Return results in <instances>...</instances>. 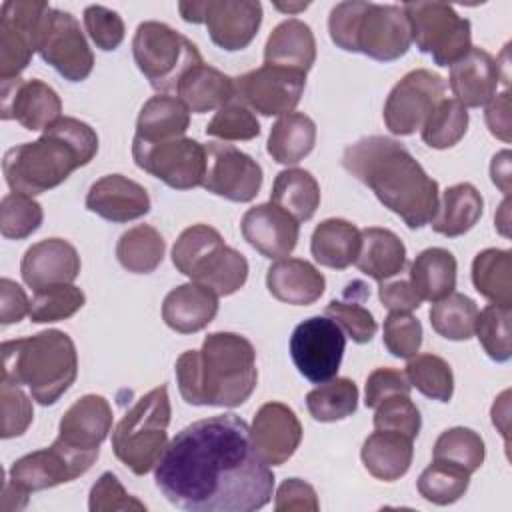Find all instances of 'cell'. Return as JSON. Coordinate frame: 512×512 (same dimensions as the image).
I'll list each match as a JSON object with an SVG mask.
<instances>
[{
  "instance_id": "6da1fadb",
  "label": "cell",
  "mask_w": 512,
  "mask_h": 512,
  "mask_svg": "<svg viewBox=\"0 0 512 512\" xmlns=\"http://www.w3.org/2000/svg\"><path fill=\"white\" fill-rule=\"evenodd\" d=\"M160 494L186 512H254L274 490L250 426L236 414H216L182 428L154 466Z\"/></svg>"
},
{
  "instance_id": "7a4b0ae2",
  "label": "cell",
  "mask_w": 512,
  "mask_h": 512,
  "mask_svg": "<svg viewBox=\"0 0 512 512\" xmlns=\"http://www.w3.org/2000/svg\"><path fill=\"white\" fill-rule=\"evenodd\" d=\"M342 166L408 228L416 230L432 222L440 204L438 182L398 140L388 136L360 138L344 150Z\"/></svg>"
},
{
  "instance_id": "3957f363",
  "label": "cell",
  "mask_w": 512,
  "mask_h": 512,
  "mask_svg": "<svg viewBox=\"0 0 512 512\" xmlns=\"http://www.w3.org/2000/svg\"><path fill=\"white\" fill-rule=\"evenodd\" d=\"M174 370L180 396L192 406L236 408L258 384L256 350L236 332L208 334L200 350L178 356Z\"/></svg>"
},
{
  "instance_id": "277c9868",
  "label": "cell",
  "mask_w": 512,
  "mask_h": 512,
  "mask_svg": "<svg viewBox=\"0 0 512 512\" xmlns=\"http://www.w3.org/2000/svg\"><path fill=\"white\" fill-rule=\"evenodd\" d=\"M98 152L94 128L78 118L62 116L34 142L6 150L2 170L12 192L36 196L60 186L76 168Z\"/></svg>"
},
{
  "instance_id": "5b68a950",
  "label": "cell",
  "mask_w": 512,
  "mask_h": 512,
  "mask_svg": "<svg viewBox=\"0 0 512 512\" xmlns=\"http://www.w3.org/2000/svg\"><path fill=\"white\" fill-rule=\"evenodd\" d=\"M0 350L2 380L26 386L42 406L56 404L78 376L76 346L62 330L6 340Z\"/></svg>"
},
{
  "instance_id": "8992f818",
  "label": "cell",
  "mask_w": 512,
  "mask_h": 512,
  "mask_svg": "<svg viewBox=\"0 0 512 512\" xmlns=\"http://www.w3.org/2000/svg\"><path fill=\"white\" fill-rule=\"evenodd\" d=\"M328 30L338 48L380 62L398 60L412 44L408 18L396 4L340 2L330 10Z\"/></svg>"
},
{
  "instance_id": "52a82bcc",
  "label": "cell",
  "mask_w": 512,
  "mask_h": 512,
  "mask_svg": "<svg viewBox=\"0 0 512 512\" xmlns=\"http://www.w3.org/2000/svg\"><path fill=\"white\" fill-rule=\"evenodd\" d=\"M172 264L180 274L218 296L238 292L248 278L244 254L224 244L220 232L208 224H194L182 230L172 248Z\"/></svg>"
},
{
  "instance_id": "ba28073f",
  "label": "cell",
  "mask_w": 512,
  "mask_h": 512,
  "mask_svg": "<svg viewBox=\"0 0 512 512\" xmlns=\"http://www.w3.org/2000/svg\"><path fill=\"white\" fill-rule=\"evenodd\" d=\"M170 414L168 388L162 384L140 396L112 430V450L134 474L144 476L158 464L168 444Z\"/></svg>"
},
{
  "instance_id": "9c48e42d",
  "label": "cell",
  "mask_w": 512,
  "mask_h": 512,
  "mask_svg": "<svg viewBox=\"0 0 512 512\" xmlns=\"http://www.w3.org/2000/svg\"><path fill=\"white\" fill-rule=\"evenodd\" d=\"M132 54L138 70L162 94L176 92L180 78L204 62L192 40L156 20L138 24L132 38Z\"/></svg>"
},
{
  "instance_id": "30bf717a",
  "label": "cell",
  "mask_w": 512,
  "mask_h": 512,
  "mask_svg": "<svg viewBox=\"0 0 512 512\" xmlns=\"http://www.w3.org/2000/svg\"><path fill=\"white\" fill-rule=\"evenodd\" d=\"M402 10L410 24L412 42L434 64L452 66L472 48L470 20L444 2H406Z\"/></svg>"
},
{
  "instance_id": "8fae6325",
  "label": "cell",
  "mask_w": 512,
  "mask_h": 512,
  "mask_svg": "<svg viewBox=\"0 0 512 512\" xmlns=\"http://www.w3.org/2000/svg\"><path fill=\"white\" fill-rule=\"evenodd\" d=\"M132 156L138 168L174 190H190L204 182L206 148L194 138L182 136L162 142H142L134 138Z\"/></svg>"
},
{
  "instance_id": "7c38bea8",
  "label": "cell",
  "mask_w": 512,
  "mask_h": 512,
  "mask_svg": "<svg viewBox=\"0 0 512 512\" xmlns=\"http://www.w3.org/2000/svg\"><path fill=\"white\" fill-rule=\"evenodd\" d=\"M178 12L186 22L206 24L210 40L226 52L246 48L262 24V4L256 0L180 2Z\"/></svg>"
},
{
  "instance_id": "4fadbf2b",
  "label": "cell",
  "mask_w": 512,
  "mask_h": 512,
  "mask_svg": "<svg viewBox=\"0 0 512 512\" xmlns=\"http://www.w3.org/2000/svg\"><path fill=\"white\" fill-rule=\"evenodd\" d=\"M48 2L6 0L0 8V80L20 78L30 64L50 12Z\"/></svg>"
},
{
  "instance_id": "5bb4252c",
  "label": "cell",
  "mask_w": 512,
  "mask_h": 512,
  "mask_svg": "<svg viewBox=\"0 0 512 512\" xmlns=\"http://www.w3.org/2000/svg\"><path fill=\"white\" fill-rule=\"evenodd\" d=\"M346 350L342 328L328 316H310L290 336V356L298 372L312 384H322L338 374Z\"/></svg>"
},
{
  "instance_id": "9a60e30c",
  "label": "cell",
  "mask_w": 512,
  "mask_h": 512,
  "mask_svg": "<svg viewBox=\"0 0 512 512\" xmlns=\"http://www.w3.org/2000/svg\"><path fill=\"white\" fill-rule=\"evenodd\" d=\"M98 454L100 452L70 448L56 438L48 448H40L18 458L8 472V482L26 496L30 492L54 488L86 474Z\"/></svg>"
},
{
  "instance_id": "2e32d148",
  "label": "cell",
  "mask_w": 512,
  "mask_h": 512,
  "mask_svg": "<svg viewBox=\"0 0 512 512\" xmlns=\"http://www.w3.org/2000/svg\"><path fill=\"white\" fill-rule=\"evenodd\" d=\"M446 98V82L440 74L418 68L408 72L390 90L384 104V124L396 136L422 130L440 100Z\"/></svg>"
},
{
  "instance_id": "e0dca14e",
  "label": "cell",
  "mask_w": 512,
  "mask_h": 512,
  "mask_svg": "<svg viewBox=\"0 0 512 512\" xmlns=\"http://www.w3.org/2000/svg\"><path fill=\"white\" fill-rule=\"evenodd\" d=\"M38 54L68 82L86 80L94 68V54L78 20L58 8H52L44 20Z\"/></svg>"
},
{
  "instance_id": "ac0fdd59",
  "label": "cell",
  "mask_w": 512,
  "mask_h": 512,
  "mask_svg": "<svg viewBox=\"0 0 512 512\" xmlns=\"http://www.w3.org/2000/svg\"><path fill=\"white\" fill-rule=\"evenodd\" d=\"M304 86L306 74L264 64L234 78V98L262 116H284L298 106Z\"/></svg>"
},
{
  "instance_id": "d6986e66",
  "label": "cell",
  "mask_w": 512,
  "mask_h": 512,
  "mask_svg": "<svg viewBox=\"0 0 512 512\" xmlns=\"http://www.w3.org/2000/svg\"><path fill=\"white\" fill-rule=\"evenodd\" d=\"M206 148V174L202 186L230 202H250L262 188L260 164L232 144L208 142Z\"/></svg>"
},
{
  "instance_id": "ffe728a7",
  "label": "cell",
  "mask_w": 512,
  "mask_h": 512,
  "mask_svg": "<svg viewBox=\"0 0 512 512\" xmlns=\"http://www.w3.org/2000/svg\"><path fill=\"white\" fill-rule=\"evenodd\" d=\"M62 112V100L52 86L42 80H0V116L16 120L26 130H46Z\"/></svg>"
},
{
  "instance_id": "44dd1931",
  "label": "cell",
  "mask_w": 512,
  "mask_h": 512,
  "mask_svg": "<svg viewBox=\"0 0 512 512\" xmlns=\"http://www.w3.org/2000/svg\"><path fill=\"white\" fill-rule=\"evenodd\" d=\"M252 442L268 466L288 462L302 442V424L296 412L282 402H266L254 414Z\"/></svg>"
},
{
  "instance_id": "7402d4cb",
  "label": "cell",
  "mask_w": 512,
  "mask_h": 512,
  "mask_svg": "<svg viewBox=\"0 0 512 512\" xmlns=\"http://www.w3.org/2000/svg\"><path fill=\"white\" fill-rule=\"evenodd\" d=\"M240 230L244 240L270 260L288 256L296 248L300 234L298 220L272 202L248 208L242 216Z\"/></svg>"
},
{
  "instance_id": "603a6c76",
  "label": "cell",
  "mask_w": 512,
  "mask_h": 512,
  "mask_svg": "<svg viewBox=\"0 0 512 512\" xmlns=\"http://www.w3.org/2000/svg\"><path fill=\"white\" fill-rule=\"evenodd\" d=\"M20 274L32 290L54 284H72L80 274V256L70 242L62 238H46L24 252Z\"/></svg>"
},
{
  "instance_id": "cb8c5ba5",
  "label": "cell",
  "mask_w": 512,
  "mask_h": 512,
  "mask_svg": "<svg viewBox=\"0 0 512 512\" xmlns=\"http://www.w3.org/2000/svg\"><path fill=\"white\" fill-rule=\"evenodd\" d=\"M86 208L110 222H130L150 212V196L144 186L122 176L106 174L86 194Z\"/></svg>"
},
{
  "instance_id": "d4e9b609",
  "label": "cell",
  "mask_w": 512,
  "mask_h": 512,
  "mask_svg": "<svg viewBox=\"0 0 512 512\" xmlns=\"http://www.w3.org/2000/svg\"><path fill=\"white\" fill-rule=\"evenodd\" d=\"M112 430V408L100 394H86L78 398L60 418L58 440L66 446L100 452V444Z\"/></svg>"
},
{
  "instance_id": "484cf974",
  "label": "cell",
  "mask_w": 512,
  "mask_h": 512,
  "mask_svg": "<svg viewBox=\"0 0 512 512\" xmlns=\"http://www.w3.org/2000/svg\"><path fill=\"white\" fill-rule=\"evenodd\" d=\"M500 82L498 60L484 48L472 46L450 66V90L464 108H480L496 96Z\"/></svg>"
},
{
  "instance_id": "4316f807",
  "label": "cell",
  "mask_w": 512,
  "mask_h": 512,
  "mask_svg": "<svg viewBox=\"0 0 512 512\" xmlns=\"http://www.w3.org/2000/svg\"><path fill=\"white\" fill-rule=\"evenodd\" d=\"M218 312V294L198 282L172 288L162 302V320L180 334L204 330Z\"/></svg>"
},
{
  "instance_id": "83f0119b",
  "label": "cell",
  "mask_w": 512,
  "mask_h": 512,
  "mask_svg": "<svg viewBox=\"0 0 512 512\" xmlns=\"http://www.w3.org/2000/svg\"><path fill=\"white\" fill-rule=\"evenodd\" d=\"M268 292L292 306L314 304L326 288L322 272L302 258H280L266 272Z\"/></svg>"
},
{
  "instance_id": "f1b7e54d",
  "label": "cell",
  "mask_w": 512,
  "mask_h": 512,
  "mask_svg": "<svg viewBox=\"0 0 512 512\" xmlns=\"http://www.w3.org/2000/svg\"><path fill=\"white\" fill-rule=\"evenodd\" d=\"M314 60L316 40L312 28L306 22L288 18L270 32L264 46V64L306 74Z\"/></svg>"
},
{
  "instance_id": "f546056e",
  "label": "cell",
  "mask_w": 512,
  "mask_h": 512,
  "mask_svg": "<svg viewBox=\"0 0 512 512\" xmlns=\"http://www.w3.org/2000/svg\"><path fill=\"white\" fill-rule=\"evenodd\" d=\"M412 456V438L392 430H374L364 440L360 450L364 468L374 478L384 482H394L402 478L410 470Z\"/></svg>"
},
{
  "instance_id": "4dcf8cb0",
  "label": "cell",
  "mask_w": 512,
  "mask_h": 512,
  "mask_svg": "<svg viewBox=\"0 0 512 512\" xmlns=\"http://www.w3.org/2000/svg\"><path fill=\"white\" fill-rule=\"evenodd\" d=\"M354 264L366 276L384 282L404 270L406 246L388 228H364L360 230V252Z\"/></svg>"
},
{
  "instance_id": "1f68e13d",
  "label": "cell",
  "mask_w": 512,
  "mask_h": 512,
  "mask_svg": "<svg viewBox=\"0 0 512 512\" xmlns=\"http://www.w3.org/2000/svg\"><path fill=\"white\" fill-rule=\"evenodd\" d=\"M176 96L186 104L190 112L204 114L232 102L234 78L202 62L180 78Z\"/></svg>"
},
{
  "instance_id": "d6a6232c",
  "label": "cell",
  "mask_w": 512,
  "mask_h": 512,
  "mask_svg": "<svg viewBox=\"0 0 512 512\" xmlns=\"http://www.w3.org/2000/svg\"><path fill=\"white\" fill-rule=\"evenodd\" d=\"M190 126V110L186 104L168 94H156L144 102L136 120L134 138L142 142H162L182 138Z\"/></svg>"
},
{
  "instance_id": "836d02e7",
  "label": "cell",
  "mask_w": 512,
  "mask_h": 512,
  "mask_svg": "<svg viewBox=\"0 0 512 512\" xmlns=\"http://www.w3.org/2000/svg\"><path fill=\"white\" fill-rule=\"evenodd\" d=\"M310 252L320 266L344 270L360 252V230L344 218L322 220L310 240Z\"/></svg>"
},
{
  "instance_id": "e575fe53",
  "label": "cell",
  "mask_w": 512,
  "mask_h": 512,
  "mask_svg": "<svg viewBox=\"0 0 512 512\" xmlns=\"http://www.w3.org/2000/svg\"><path fill=\"white\" fill-rule=\"evenodd\" d=\"M482 212L484 200L480 192L472 184L460 182L444 190L442 202L438 204L430 226L442 236L456 238L472 230L474 224L480 220Z\"/></svg>"
},
{
  "instance_id": "d590c367",
  "label": "cell",
  "mask_w": 512,
  "mask_h": 512,
  "mask_svg": "<svg viewBox=\"0 0 512 512\" xmlns=\"http://www.w3.org/2000/svg\"><path fill=\"white\" fill-rule=\"evenodd\" d=\"M410 284L420 300L436 302L456 288V258L446 248L422 250L410 266Z\"/></svg>"
},
{
  "instance_id": "8d00e7d4",
  "label": "cell",
  "mask_w": 512,
  "mask_h": 512,
  "mask_svg": "<svg viewBox=\"0 0 512 512\" xmlns=\"http://www.w3.org/2000/svg\"><path fill=\"white\" fill-rule=\"evenodd\" d=\"M316 144V124L302 112L280 116L268 136L266 150L278 164H298Z\"/></svg>"
},
{
  "instance_id": "74e56055",
  "label": "cell",
  "mask_w": 512,
  "mask_h": 512,
  "mask_svg": "<svg viewBox=\"0 0 512 512\" xmlns=\"http://www.w3.org/2000/svg\"><path fill=\"white\" fill-rule=\"evenodd\" d=\"M270 202L286 210L298 222H306L316 214L320 204V186L308 170L286 168L274 178Z\"/></svg>"
},
{
  "instance_id": "f35d334b",
  "label": "cell",
  "mask_w": 512,
  "mask_h": 512,
  "mask_svg": "<svg viewBox=\"0 0 512 512\" xmlns=\"http://www.w3.org/2000/svg\"><path fill=\"white\" fill-rule=\"evenodd\" d=\"M472 284L486 300L498 306L512 304V252L486 248L472 262Z\"/></svg>"
},
{
  "instance_id": "ab89813d",
  "label": "cell",
  "mask_w": 512,
  "mask_h": 512,
  "mask_svg": "<svg viewBox=\"0 0 512 512\" xmlns=\"http://www.w3.org/2000/svg\"><path fill=\"white\" fill-rule=\"evenodd\" d=\"M164 250L166 242L162 234L150 224H138L118 238L116 258L132 274H150L160 266Z\"/></svg>"
},
{
  "instance_id": "60d3db41",
  "label": "cell",
  "mask_w": 512,
  "mask_h": 512,
  "mask_svg": "<svg viewBox=\"0 0 512 512\" xmlns=\"http://www.w3.org/2000/svg\"><path fill=\"white\" fill-rule=\"evenodd\" d=\"M430 326L436 334L446 340H468L474 334L478 306L472 298L460 292H450L448 296L436 300L430 308Z\"/></svg>"
},
{
  "instance_id": "b9f144b4",
  "label": "cell",
  "mask_w": 512,
  "mask_h": 512,
  "mask_svg": "<svg viewBox=\"0 0 512 512\" xmlns=\"http://www.w3.org/2000/svg\"><path fill=\"white\" fill-rule=\"evenodd\" d=\"M306 408L316 422H336L358 408V386L350 378H332L306 394Z\"/></svg>"
},
{
  "instance_id": "7bdbcfd3",
  "label": "cell",
  "mask_w": 512,
  "mask_h": 512,
  "mask_svg": "<svg viewBox=\"0 0 512 512\" xmlns=\"http://www.w3.org/2000/svg\"><path fill=\"white\" fill-rule=\"evenodd\" d=\"M484 456H486L484 440L480 438L478 432L464 426L444 430L436 438L434 450H432V460L458 466L466 470L470 476L482 466Z\"/></svg>"
},
{
  "instance_id": "ee69618b",
  "label": "cell",
  "mask_w": 512,
  "mask_h": 512,
  "mask_svg": "<svg viewBox=\"0 0 512 512\" xmlns=\"http://www.w3.org/2000/svg\"><path fill=\"white\" fill-rule=\"evenodd\" d=\"M406 378L430 400L450 402L454 394V374L450 364L436 354H414L406 364Z\"/></svg>"
},
{
  "instance_id": "f6af8a7d",
  "label": "cell",
  "mask_w": 512,
  "mask_h": 512,
  "mask_svg": "<svg viewBox=\"0 0 512 512\" xmlns=\"http://www.w3.org/2000/svg\"><path fill=\"white\" fill-rule=\"evenodd\" d=\"M468 130V110L454 98H444L436 104L422 126V140L430 148L444 150L458 144Z\"/></svg>"
},
{
  "instance_id": "bcb514c9",
  "label": "cell",
  "mask_w": 512,
  "mask_h": 512,
  "mask_svg": "<svg viewBox=\"0 0 512 512\" xmlns=\"http://www.w3.org/2000/svg\"><path fill=\"white\" fill-rule=\"evenodd\" d=\"M470 486V474L448 462L432 460L418 478V492L424 500L446 506L460 500Z\"/></svg>"
},
{
  "instance_id": "7dc6e473",
  "label": "cell",
  "mask_w": 512,
  "mask_h": 512,
  "mask_svg": "<svg viewBox=\"0 0 512 512\" xmlns=\"http://www.w3.org/2000/svg\"><path fill=\"white\" fill-rule=\"evenodd\" d=\"M86 302L84 292L74 284H54L34 290L30 302V320L34 324L58 322L74 316Z\"/></svg>"
},
{
  "instance_id": "c3c4849f",
  "label": "cell",
  "mask_w": 512,
  "mask_h": 512,
  "mask_svg": "<svg viewBox=\"0 0 512 512\" xmlns=\"http://www.w3.org/2000/svg\"><path fill=\"white\" fill-rule=\"evenodd\" d=\"M42 220V206L28 194L10 192L0 202V232L8 240L28 238L40 228Z\"/></svg>"
},
{
  "instance_id": "681fc988",
  "label": "cell",
  "mask_w": 512,
  "mask_h": 512,
  "mask_svg": "<svg viewBox=\"0 0 512 512\" xmlns=\"http://www.w3.org/2000/svg\"><path fill=\"white\" fill-rule=\"evenodd\" d=\"M474 332L480 346L494 362L510 360V306L488 304L482 312H478Z\"/></svg>"
},
{
  "instance_id": "f907efd6",
  "label": "cell",
  "mask_w": 512,
  "mask_h": 512,
  "mask_svg": "<svg viewBox=\"0 0 512 512\" xmlns=\"http://www.w3.org/2000/svg\"><path fill=\"white\" fill-rule=\"evenodd\" d=\"M206 134L220 140H252L260 134L256 116L240 102H228L206 124Z\"/></svg>"
},
{
  "instance_id": "816d5d0a",
  "label": "cell",
  "mask_w": 512,
  "mask_h": 512,
  "mask_svg": "<svg viewBox=\"0 0 512 512\" xmlns=\"http://www.w3.org/2000/svg\"><path fill=\"white\" fill-rule=\"evenodd\" d=\"M420 426H422L420 410L410 400V396L394 394L376 406V414H374L376 430L400 432L414 440L420 432Z\"/></svg>"
},
{
  "instance_id": "f5cc1de1",
  "label": "cell",
  "mask_w": 512,
  "mask_h": 512,
  "mask_svg": "<svg viewBox=\"0 0 512 512\" xmlns=\"http://www.w3.org/2000/svg\"><path fill=\"white\" fill-rule=\"evenodd\" d=\"M384 346L396 358H412L422 344V324L410 312H390L384 320Z\"/></svg>"
},
{
  "instance_id": "db71d44e",
  "label": "cell",
  "mask_w": 512,
  "mask_h": 512,
  "mask_svg": "<svg viewBox=\"0 0 512 512\" xmlns=\"http://www.w3.org/2000/svg\"><path fill=\"white\" fill-rule=\"evenodd\" d=\"M0 408H2L0 436L4 440L22 436L32 424V418H34L32 402L18 384L0 380Z\"/></svg>"
},
{
  "instance_id": "11a10c76",
  "label": "cell",
  "mask_w": 512,
  "mask_h": 512,
  "mask_svg": "<svg viewBox=\"0 0 512 512\" xmlns=\"http://www.w3.org/2000/svg\"><path fill=\"white\" fill-rule=\"evenodd\" d=\"M324 316L332 318L356 344L370 342L378 330L372 312L354 300H330Z\"/></svg>"
},
{
  "instance_id": "9f6ffc18",
  "label": "cell",
  "mask_w": 512,
  "mask_h": 512,
  "mask_svg": "<svg viewBox=\"0 0 512 512\" xmlns=\"http://www.w3.org/2000/svg\"><path fill=\"white\" fill-rule=\"evenodd\" d=\"M84 28L90 36V40L96 44V48L104 52L116 50L124 40V20L118 12L92 4L84 10Z\"/></svg>"
},
{
  "instance_id": "6f0895ef",
  "label": "cell",
  "mask_w": 512,
  "mask_h": 512,
  "mask_svg": "<svg viewBox=\"0 0 512 512\" xmlns=\"http://www.w3.org/2000/svg\"><path fill=\"white\" fill-rule=\"evenodd\" d=\"M90 512H114V510H146L144 502L128 494L116 474L104 472L90 490L88 498Z\"/></svg>"
},
{
  "instance_id": "680465c9",
  "label": "cell",
  "mask_w": 512,
  "mask_h": 512,
  "mask_svg": "<svg viewBox=\"0 0 512 512\" xmlns=\"http://www.w3.org/2000/svg\"><path fill=\"white\" fill-rule=\"evenodd\" d=\"M410 382L404 372L396 368H376L368 378H366V396L364 404L368 408H376L382 400L394 396V394H404L410 396Z\"/></svg>"
},
{
  "instance_id": "91938a15",
  "label": "cell",
  "mask_w": 512,
  "mask_h": 512,
  "mask_svg": "<svg viewBox=\"0 0 512 512\" xmlns=\"http://www.w3.org/2000/svg\"><path fill=\"white\" fill-rule=\"evenodd\" d=\"M318 508L316 490L302 478H288L276 490V512H318Z\"/></svg>"
},
{
  "instance_id": "94428289",
  "label": "cell",
  "mask_w": 512,
  "mask_h": 512,
  "mask_svg": "<svg viewBox=\"0 0 512 512\" xmlns=\"http://www.w3.org/2000/svg\"><path fill=\"white\" fill-rule=\"evenodd\" d=\"M378 298L384 304V308H388L390 312H412V310L420 308V304H422L420 296L416 294L410 280H406V278L392 280V282H386V280L380 282Z\"/></svg>"
},
{
  "instance_id": "6125c7cd",
  "label": "cell",
  "mask_w": 512,
  "mask_h": 512,
  "mask_svg": "<svg viewBox=\"0 0 512 512\" xmlns=\"http://www.w3.org/2000/svg\"><path fill=\"white\" fill-rule=\"evenodd\" d=\"M30 314V300L20 284L10 278L0 280V322L2 326L20 322Z\"/></svg>"
},
{
  "instance_id": "be15d7a7",
  "label": "cell",
  "mask_w": 512,
  "mask_h": 512,
  "mask_svg": "<svg viewBox=\"0 0 512 512\" xmlns=\"http://www.w3.org/2000/svg\"><path fill=\"white\" fill-rule=\"evenodd\" d=\"M486 124L492 136L500 138L502 142H510V94L504 90L502 94L494 96L486 104Z\"/></svg>"
},
{
  "instance_id": "e7e4bbea",
  "label": "cell",
  "mask_w": 512,
  "mask_h": 512,
  "mask_svg": "<svg viewBox=\"0 0 512 512\" xmlns=\"http://www.w3.org/2000/svg\"><path fill=\"white\" fill-rule=\"evenodd\" d=\"M492 182L508 196L510 194V152L502 150L492 158L490 164Z\"/></svg>"
},
{
  "instance_id": "03108f58",
  "label": "cell",
  "mask_w": 512,
  "mask_h": 512,
  "mask_svg": "<svg viewBox=\"0 0 512 512\" xmlns=\"http://www.w3.org/2000/svg\"><path fill=\"white\" fill-rule=\"evenodd\" d=\"M508 210H510V200H508V196H506L504 202L500 204V210H498V216H496V226H498V230H500L504 236H508V224H510Z\"/></svg>"
},
{
  "instance_id": "003e7915",
  "label": "cell",
  "mask_w": 512,
  "mask_h": 512,
  "mask_svg": "<svg viewBox=\"0 0 512 512\" xmlns=\"http://www.w3.org/2000/svg\"><path fill=\"white\" fill-rule=\"evenodd\" d=\"M278 10H282V12H300V10H304V8H308L310 6V2H298V4H274Z\"/></svg>"
}]
</instances>
